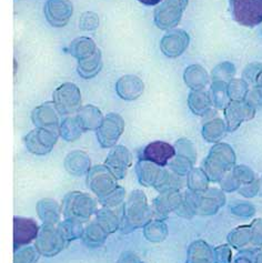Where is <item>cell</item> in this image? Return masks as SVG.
<instances>
[{
	"instance_id": "obj_1",
	"label": "cell",
	"mask_w": 262,
	"mask_h": 263,
	"mask_svg": "<svg viewBox=\"0 0 262 263\" xmlns=\"http://www.w3.org/2000/svg\"><path fill=\"white\" fill-rule=\"evenodd\" d=\"M234 163V154L228 144L220 143L213 147L204 161V172L212 181H219L224 172L229 171Z\"/></svg>"
},
{
	"instance_id": "obj_2",
	"label": "cell",
	"mask_w": 262,
	"mask_h": 263,
	"mask_svg": "<svg viewBox=\"0 0 262 263\" xmlns=\"http://www.w3.org/2000/svg\"><path fill=\"white\" fill-rule=\"evenodd\" d=\"M189 0H163L155 10V24L161 30H172L180 24Z\"/></svg>"
},
{
	"instance_id": "obj_3",
	"label": "cell",
	"mask_w": 262,
	"mask_h": 263,
	"mask_svg": "<svg viewBox=\"0 0 262 263\" xmlns=\"http://www.w3.org/2000/svg\"><path fill=\"white\" fill-rule=\"evenodd\" d=\"M233 19L245 27L262 23V0H230Z\"/></svg>"
},
{
	"instance_id": "obj_4",
	"label": "cell",
	"mask_w": 262,
	"mask_h": 263,
	"mask_svg": "<svg viewBox=\"0 0 262 263\" xmlns=\"http://www.w3.org/2000/svg\"><path fill=\"white\" fill-rule=\"evenodd\" d=\"M53 103L61 115H71L81 107V93L72 82H65L53 92Z\"/></svg>"
},
{
	"instance_id": "obj_5",
	"label": "cell",
	"mask_w": 262,
	"mask_h": 263,
	"mask_svg": "<svg viewBox=\"0 0 262 263\" xmlns=\"http://www.w3.org/2000/svg\"><path fill=\"white\" fill-rule=\"evenodd\" d=\"M123 128H125V123L119 115H108L103 119L101 126L97 129V137L101 146L103 148L115 146L123 133Z\"/></svg>"
},
{
	"instance_id": "obj_6",
	"label": "cell",
	"mask_w": 262,
	"mask_h": 263,
	"mask_svg": "<svg viewBox=\"0 0 262 263\" xmlns=\"http://www.w3.org/2000/svg\"><path fill=\"white\" fill-rule=\"evenodd\" d=\"M73 13V6L70 0H47L45 16L47 22L54 28H63Z\"/></svg>"
},
{
	"instance_id": "obj_7",
	"label": "cell",
	"mask_w": 262,
	"mask_h": 263,
	"mask_svg": "<svg viewBox=\"0 0 262 263\" xmlns=\"http://www.w3.org/2000/svg\"><path fill=\"white\" fill-rule=\"evenodd\" d=\"M58 133L56 129L39 128L26 137V144L29 151L36 155H45L56 144Z\"/></svg>"
},
{
	"instance_id": "obj_8",
	"label": "cell",
	"mask_w": 262,
	"mask_h": 263,
	"mask_svg": "<svg viewBox=\"0 0 262 263\" xmlns=\"http://www.w3.org/2000/svg\"><path fill=\"white\" fill-rule=\"evenodd\" d=\"M190 43L188 32L182 29H172L160 41L161 52L169 58H177L187 50Z\"/></svg>"
},
{
	"instance_id": "obj_9",
	"label": "cell",
	"mask_w": 262,
	"mask_h": 263,
	"mask_svg": "<svg viewBox=\"0 0 262 263\" xmlns=\"http://www.w3.org/2000/svg\"><path fill=\"white\" fill-rule=\"evenodd\" d=\"M176 149L170 143L155 141L149 143L142 152V160H147L158 165H165L175 157Z\"/></svg>"
},
{
	"instance_id": "obj_10",
	"label": "cell",
	"mask_w": 262,
	"mask_h": 263,
	"mask_svg": "<svg viewBox=\"0 0 262 263\" xmlns=\"http://www.w3.org/2000/svg\"><path fill=\"white\" fill-rule=\"evenodd\" d=\"M142 80L135 74H126L117 81L116 91L123 100H136L143 93Z\"/></svg>"
},
{
	"instance_id": "obj_11",
	"label": "cell",
	"mask_w": 262,
	"mask_h": 263,
	"mask_svg": "<svg viewBox=\"0 0 262 263\" xmlns=\"http://www.w3.org/2000/svg\"><path fill=\"white\" fill-rule=\"evenodd\" d=\"M130 164H131L130 152L127 148L122 146L116 147L111 152H110L106 160L107 168L111 170L115 174V176L118 178H123Z\"/></svg>"
},
{
	"instance_id": "obj_12",
	"label": "cell",
	"mask_w": 262,
	"mask_h": 263,
	"mask_svg": "<svg viewBox=\"0 0 262 263\" xmlns=\"http://www.w3.org/2000/svg\"><path fill=\"white\" fill-rule=\"evenodd\" d=\"M253 116V109L248 103L234 101L226 108V119L230 131L236 130L244 120L250 119Z\"/></svg>"
},
{
	"instance_id": "obj_13",
	"label": "cell",
	"mask_w": 262,
	"mask_h": 263,
	"mask_svg": "<svg viewBox=\"0 0 262 263\" xmlns=\"http://www.w3.org/2000/svg\"><path fill=\"white\" fill-rule=\"evenodd\" d=\"M58 109L54 103L47 102L34 109L32 112V121L39 128L57 129L58 124Z\"/></svg>"
},
{
	"instance_id": "obj_14",
	"label": "cell",
	"mask_w": 262,
	"mask_h": 263,
	"mask_svg": "<svg viewBox=\"0 0 262 263\" xmlns=\"http://www.w3.org/2000/svg\"><path fill=\"white\" fill-rule=\"evenodd\" d=\"M38 226L33 220L16 218L15 219V249L18 246L26 245L37 237Z\"/></svg>"
},
{
	"instance_id": "obj_15",
	"label": "cell",
	"mask_w": 262,
	"mask_h": 263,
	"mask_svg": "<svg viewBox=\"0 0 262 263\" xmlns=\"http://www.w3.org/2000/svg\"><path fill=\"white\" fill-rule=\"evenodd\" d=\"M102 68V54L98 49L92 56L78 61L77 71L81 78L92 79L97 76Z\"/></svg>"
},
{
	"instance_id": "obj_16",
	"label": "cell",
	"mask_w": 262,
	"mask_h": 263,
	"mask_svg": "<svg viewBox=\"0 0 262 263\" xmlns=\"http://www.w3.org/2000/svg\"><path fill=\"white\" fill-rule=\"evenodd\" d=\"M208 74L204 69L199 65H191L184 70L183 80L192 91L203 89L208 84Z\"/></svg>"
},
{
	"instance_id": "obj_17",
	"label": "cell",
	"mask_w": 262,
	"mask_h": 263,
	"mask_svg": "<svg viewBox=\"0 0 262 263\" xmlns=\"http://www.w3.org/2000/svg\"><path fill=\"white\" fill-rule=\"evenodd\" d=\"M97 50L98 48L96 46L95 41L89 37L76 38L69 47V52L78 61L89 58Z\"/></svg>"
},
{
	"instance_id": "obj_18",
	"label": "cell",
	"mask_w": 262,
	"mask_h": 263,
	"mask_svg": "<svg viewBox=\"0 0 262 263\" xmlns=\"http://www.w3.org/2000/svg\"><path fill=\"white\" fill-rule=\"evenodd\" d=\"M78 119L84 130L98 129L103 121L100 110L91 105H88L80 109Z\"/></svg>"
},
{
	"instance_id": "obj_19",
	"label": "cell",
	"mask_w": 262,
	"mask_h": 263,
	"mask_svg": "<svg viewBox=\"0 0 262 263\" xmlns=\"http://www.w3.org/2000/svg\"><path fill=\"white\" fill-rule=\"evenodd\" d=\"M229 241L236 249H248L253 250L251 242V227L245 226L234 229L229 235Z\"/></svg>"
},
{
	"instance_id": "obj_20",
	"label": "cell",
	"mask_w": 262,
	"mask_h": 263,
	"mask_svg": "<svg viewBox=\"0 0 262 263\" xmlns=\"http://www.w3.org/2000/svg\"><path fill=\"white\" fill-rule=\"evenodd\" d=\"M189 107L192 110V112L198 116H203L210 109L211 101L209 96L205 92L198 90V91H192L189 95L188 99Z\"/></svg>"
},
{
	"instance_id": "obj_21",
	"label": "cell",
	"mask_w": 262,
	"mask_h": 263,
	"mask_svg": "<svg viewBox=\"0 0 262 263\" xmlns=\"http://www.w3.org/2000/svg\"><path fill=\"white\" fill-rule=\"evenodd\" d=\"M82 129L78 117L67 118V119L61 123L60 127V134L63 136L64 139L68 141H73L80 137L82 134Z\"/></svg>"
},
{
	"instance_id": "obj_22",
	"label": "cell",
	"mask_w": 262,
	"mask_h": 263,
	"mask_svg": "<svg viewBox=\"0 0 262 263\" xmlns=\"http://www.w3.org/2000/svg\"><path fill=\"white\" fill-rule=\"evenodd\" d=\"M224 131L226 127L223 121L220 119H216L204 124L202 134L205 140H208L209 142H216L219 141L224 136Z\"/></svg>"
},
{
	"instance_id": "obj_23",
	"label": "cell",
	"mask_w": 262,
	"mask_h": 263,
	"mask_svg": "<svg viewBox=\"0 0 262 263\" xmlns=\"http://www.w3.org/2000/svg\"><path fill=\"white\" fill-rule=\"evenodd\" d=\"M66 164L69 170L71 171L79 170L81 172H84L88 167L89 160H88L87 155L84 154V152L76 151V152H71V154L67 157Z\"/></svg>"
},
{
	"instance_id": "obj_24",
	"label": "cell",
	"mask_w": 262,
	"mask_h": 263,
	"mask_svg": "<svg viewBox=\"0 0 262 263\" xmlns=\"http://www.w3.org/2000/svg\"><path fill=\"white\" fill-rule=\"evenodd\" d=\"M212 97H213V102L216 103L218 108H223L228 102V88L226 87L222 81H216L215 84L212 85Z\"/></svg>"
},
{
	"instance_id": "obj_25",
	"label": "cell",
	"mask_w": 262,
	"mask_h": 263,
	"mask_svg": "<svg viewBox=\"0 0 262 263\" xmlns=\"http://www.w3.org/2000/svg\"><path fill=\"white\" fill-rule=\"evenodd\" d=\"M100 20L99 16L96 12L87 11L81 15L79 19V27L81 30L85 31H92L96 30L99 27Z\"/></svg>"
},
{
	"instance_id": "obj_26",
	"label": "cell",
	"mask_w": 262,
	"mask_h": 263,
	"mask_svg": "<svg viewBox=\"0 0 262 263\" xmlns=\"http://www.w3.org/2000/svg\"><path fill=\"white\" fill-rule=\"evenodd\" d=\"M247 92V85L242 80H232L228 86V95L236 101L241 100Z\"/></svg>"
},
{
	"instance_id": "obj_27",
	"label": "cell",
	"mask_w": 262,
	"mask_h": 263,
	"mask_svg": "<svg viewBox=\"0 0 262 263\" xmlns=\"http://www.w3.org/2000/svg\"><path fill=\"white\" fill-rule=\"evenodd\" d=\"M234 179L237 180L238 183H244V184H249L254 181V174L245 165H239L233 171Z\"/></svg>"
},
{
	"instance_id": "obj_28",
	"label": "cell",
	"mask_w": 262,
	"mask_h": 263,
	"mask_svg": "<svg viewBox=\"0 0 262 263\" xmlns=\"http://www.w3.org/2000/svg\"><path fill=\"white\" fill-rule=\"evenodd\" d=\"M251 227V242L252 249H260L262 247V219L254 220Z\"/></svg>"
},
{
	"instance_id": "obj_29",
	"label": "cell",
	"mask_w": 262,
	"mask_h": 263,
	"mask_svg": "<svg viewBox=\"0 0 262 263\" xmlns=\"http://www.w3.org/2000/svg\"><path fill=\"white\" fill-rule=\"evenodd\" d=\"M233 67L230 64H223L218 66L212 72L213 80H220V79H227L230 78L231 74H233Z\"/></svg>"
},
{
	"instance_id": "obj_30",
	"label": "cell",
	"mask_w": 262,
	"mask_h": 263,
	"mask_svg": "<svg viewBox=\"0 0 262 263\" xmlns=\"http://www.w3.org/2000/svg\"><path fill=\"white\" fill-rule=\"evenodd\" d=\"M216 257L218 263H229L231 252L229 247H219L216 250Z\"/></svg>"
},
{
	"instance_id": "obj_31",
	"label": "cell",
	"mask_w": 262,
	"mask_h": 263,
	"mask_svg": "<svg viewBox=\"0 0 262 263\" xmlns=\"http://www.w3.org/2000/svg\"><path fill=\"white\" fill-rule=\"evenodd\" d=\"M259 181L258 180H254L253 182L249 183V184H245L244 188L240 189V192L242 193L244 196L246 197H253L256 196L258 191H259Z\"/></svg>"
},
{
	"instance_id": "obj_32",
	"label": "cell",
	"mask_w": 262,
	"mask_h": 263,
	"mask_svg": "<svg viewBox=\"0 0 262 263\" xmlns=\"http://www.w3.org/2000/svg\"><path fill=\"white\" fill-rule=\"evenodd\" d=\"M253 250H246L238 255V258L236 259V263H253Z\"/></svg>"
},
{
	"instance_id": "obj_33",
	"label": "cell",
	"mask_w": 262,
	"mask_h": 263,
	"mask_svg": "<svg viewBox=\"0 0 262 263\" xmlns=\"http://www.w3.org/2000/svg\"><path fill=\"white\" fill-rule=\"evenodd\" d=\"M138 2L146 6H157L160 5L162 3V0H138Z\"/></svg>"
},
{
	"instance_id": "obj_34",
	"label": "cell",
	"mask_w": 262,
	"mask_h": 263,
	"mask_svg": "<svg viewBox=\"0 0 262 263\" xmlns=\"http://www.w3.org/2000/svg\"><path fill=\"white\" fill-rule=\"evenodd\" d=\"M254 263H262V252L256 255V260H254Z\"/></svg>"
}]
</instances>
